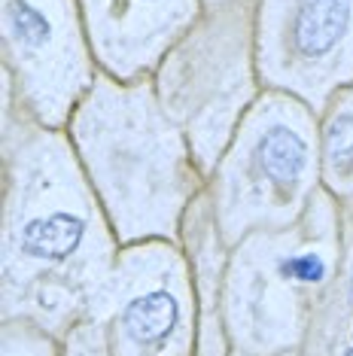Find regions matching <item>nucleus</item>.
<instances>
[{"mask_svg": "<svg viewBox=\"0 0 353 356\" xmlns=\"http://www.w3.org/2000/svg\"><path fill=\"white\" fill-rule=\"evenodd\" d=\"M350 3L347 0H302L295 15V46L302 55H326L347 34Z\"/></svg>", "mask_w": 353, "mask_h": 356, "instance_id": "f257e3e1", "label": "nucleus"}, {"mask_svg": "<svg viewBox=\"0 0 353 356\" xmlns=\"http://www.w3.org/2000/svg\"><path fill=\"white\" fill-rule=\"evenodd\" d=\"M85 222L70 213H52L22 229V247L37 259H67L79 247Z\"/></svg>", "mask_w": 353, "mask_h": 356, "instance_id": "f03ea898", "label": "nucleus"}, {"mask_svg": "<svg viewBox=\"0 0 353 356\" xmlns=\"http://www.w3.org/2000/svg\"><path fill=\"white\" fill-rule=\"evenodd\" d=\"M176 317H180V307H176L174 296L167 293H149L134 298L131 305L125 307V329L134 341L140 344H156L162 338L171 335V329L176 326Z\"/></svg>", "mask_w": 353, "mask_h": 356, "instance_id": "7ed1b4c3", "label": "nucleus"}, {"mask_svg": "<svg viewBox=\"0 0 353 356\" xmlns=\"http://www.w3.org/2000/svg\"><path fill=\"white\" fill-rule=\"evenodd\" d=\"M308 159L304 140L290 128H271L259 140V165L277 183H295Z\"/></svg>", "mask_w": 353, "mask_h": 356, "instance_id": "20e7f679", "label": "nucleus"}, {"mask_svg": "<svg viewBox=\"0 0 353 356\" xmlns=\"http://www.w3.org/2000/svg\"><path fill=\"white\" fill-rule=\"evenodd\" d=\"M326 156H329V165L338 174L350 171V165H353V116H338L329 125Z\"/></svg>", "mask_w": 353, "mask_h": 356, "instance_id": "39448f33", "label": "nucleus"}, {"mask_svg": "<svg viewBox=\"0 0 353 356\" xmlns=\"http://www.w3.org/2000/svg\"><path fill=\"white\" fill-rule=\"evenodd\" d=\"M10 22H13L15 37H19L25 46H43L46 40H49V22H46L43 15L34 10V6H28V3H13Z\"/></svg>", "mask_w": 353, "mask_h": 356, "instance_id": "423d86ee", "label": "nucleus"}, {"mask_svg": "<svg viewBox=\"0 0 353 356\" xmlns=\"http://www.w3.org/2000/svg\"><path fill=\"white\" fill-rule=\"evenodd\" d=\"M284 271L293 274L295 280L317 283V280H323L326 265H323V259H320V256H299V259H290V262H284Z\"/></svg>", "mask_w": 353, "mask_h": 356, "instance_id": "0eeeda50", "label": "nucleus"}, {"mask_svg": "<svg viewBox=\"0 0 353 356\" xmlns=\"http://www.w3.org/2000/svg\"><path fill=\"white\" fill-rule=\"evenodd\" d=\"M344 356H353V350H347V353H344Z\"/></svg>", "mask_w": 353, "mask_h": 356, "instance_id": "6e6552de", "label": "nucleus"}]
</instances>
